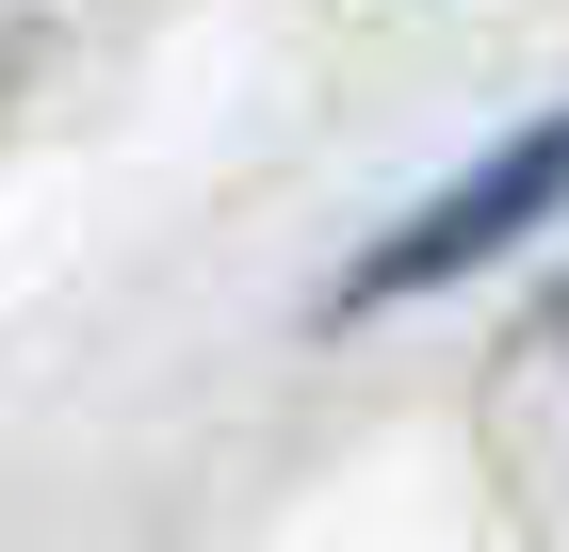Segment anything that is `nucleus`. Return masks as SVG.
<instances>
[{"mask_svg":"<svg viewBox=\"0 0 569 552\" xmlns=\"http://www.w3.org/2000/svg\"><path fill=\"white\" fill-rule=\"evenodd\" d=\"M553 195H569V114H537L521 147H488L456 195H423V212L391 228V244L342 277V309H391V293H439V277H472V260H505L521 228H553Z\"/></svg>","mask_w":569,"mask_h":552,"instance_id":"nucleus-1","label":"nucleus"},{"mask_svg":"<svg viewBox=\"0 0 569 552\" xmlns=\"http://www.w3.org/2000/svg\"><path fill=\"white\" fill-rule=\"evenodd\" d=\"M553 325H569V293H553Z\"/></svg>","mask_w":569,"mask_h":552,"instance_id":"nucleus-2","label":"nucleus"}]
</instances>
